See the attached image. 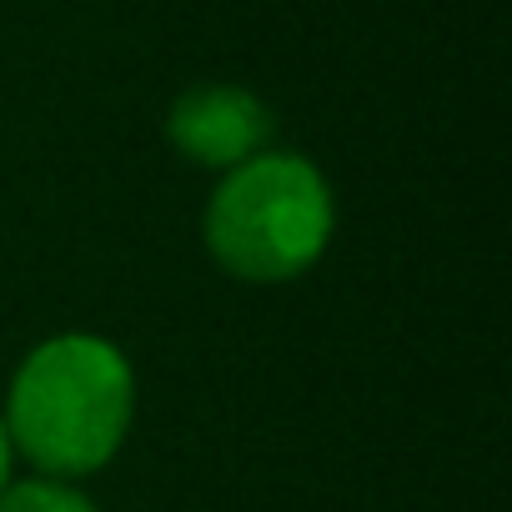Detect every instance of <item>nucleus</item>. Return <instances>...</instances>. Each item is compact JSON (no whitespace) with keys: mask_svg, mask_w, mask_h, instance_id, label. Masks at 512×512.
I'll return each instance as SVG.
<instances>
[{"mask_svg":"<svg viewBox=\"0 0 512 512\" xmlns=\"http://www.w3.org/2000/svg\"><path fill=\"white\" fill-rule=\"evenodd\" d=\"M11 452L41 477H91L131 437L136 367L101 332H56L36 342L6 387Z\"/></svg>","mask_w":512,"mask_h":512,"instance_id":"f257e3e1","label":"nucleus"},{"mask_svg":"<svg viewBox=\"0 0 512 512\" xmlns=\"http://www.w3.org/2000/svg\"><path fill=\"white\" fill-rule=\"evenodd\" d=\"M201 236L226 277L246 287H287L322 262L337 236L332 181L312 156L267 146L216 176Z\"/></svg>","mask_w":512,"mask_h":512,"instance_id":"f03ea898","label":"nucleus"},{"mask_svg":"<svg viewBox=\"0 0 512 512\" xmlns=\"http://www.w3.org/2000/svg\"><path fill=\"white\" fill-rule=\"evenodd\" d=\"M272 106L246 91V86H231V81H206V86H191L171 101L166 111V136L171 146L191 161V166H206L216 176L236 171L241 161L262 156L272 146Z\"/></svg>","mask_w":512,"mask_h":512,"instance_id":"7ed1b4c3","label":"nucleus"},{"mask_svg":"<svg viewBox=\"0 0 512 512\" xmlns=\"http://www.w3.org/2000/svg\"><path fill=\"white\" fill-rule=\"evenodd\" d=\"M0 512H101L91 502V492H81V482H61V477H11L0 487Z\"/></svg>","mask_w":512,"mask_h":512,"instance_id":"20e7f679","label":"nucleus"},{"mask_svg":"<svg viewBox=\"0 0 512 512\" xmlns=\"http://www.w3.org/2000/svg\"><path fill=\"white\" fill-rule=\"evenodd\" d=\"M16 477V452H11V437H6V422H0V487Z\"/></svg>","mask_w":512,"mask_h":512,"instance_id":"39448f33","label":"nucleus"}]
</instances>
